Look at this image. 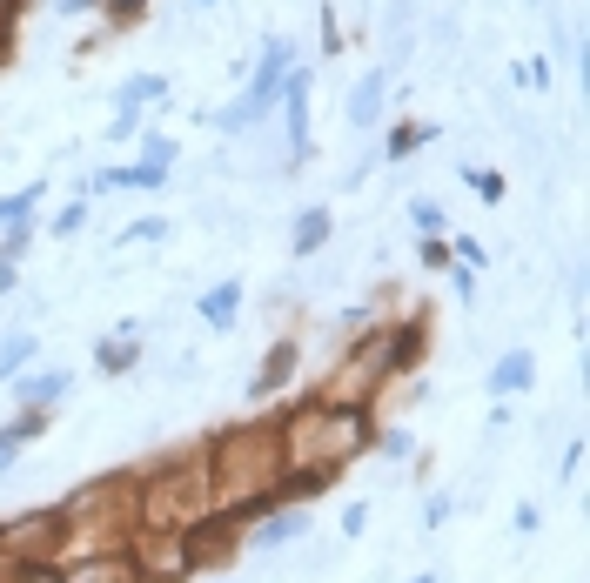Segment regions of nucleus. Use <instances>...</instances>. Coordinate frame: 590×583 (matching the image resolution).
Wrapping results in <instances>:
<instances>
[{"label": "nucleus", "instance_id": "f257e3e1", "mask_svg": "<svg viewBox=\"0 0 590 583\" xmlns=\"http://www.w3.org/2000/svg\"><path fill=\"white\" fill-rule=\"evenodd\" d=\"M208 470H215V510L222 503H262V496H275V483H282V429L275 423L228 429L215 443V456H208Z\"/></svg>", "mask_w": 590, "mask_h": 583}, {"label": "nucleus", "instance_id": "f03ea898", "mask_svg": "<svg viewBox=\"0 0 590 583\" xmlns=\"http://www.w3.org/2000/svg\"><path fill=\"white\" fill-rule=\"evenodd\" d=\"M208 516H215V470H208V456H182L175 470H161L148 490L135 496V523L141 530H202Z\"/></svg>", "mask_w": 590, "mask_h": 583}, {"label": "nucleus", "instance_id": "7ed1b4c3", "mask_svg": "<svg viewBox=\"0 0 590 583\" xmlns=\"http://www.w3.org/2000/svg\"><path fill=\"white\" fill-rule=\"evenodd\" d=\"M363 449V409H302L289 429H282V470H302V476H329L336 463H349Z\"/></svg>", "mask_w": 590, "mask_h": 583}, {"label": "nucleus", "instance_id": "20e7f679", "mask_svg": "<svg viewBox=\"0 0 590 583\" xmlns=\"http://www.w3.org/2000/svg\"><path fill=\"white\" fill-rule=\"evenodd\" d=\"M389 362H396V336L356 342V349L336 362V376L322 382V403H329V409H363V403H376V396H383Z\"/></svg>", "mask_w": 590, "mask_h": 583}, {"label": "nucleus", "instance_id": "39448f33", "mask_svg": "<svg viewBox=\"0 0 590 583\" xmlns=\"http://www.w3.org/2000/svg\"><path fill=\"white\" fill-rule=\"evenodd\" d=\"M128 563L148 570L155 583H175V577H188L195 550H188V537H175V530H141V543L128 550Z\"/></svg>", "mask_w": 590, "mask_h": 583}, {"label": "nucleus", "instance_id": "423d86ee", "mask_svg": "<svg viewBox=\"0 0 590 583\" xmlns=\"http://www.w3.org/2000/svg\"><path fill=\"white\" fill-rule=\"evenodd\" d=\"M61 583H135V563H128V550H101V557H81L74 570H61Z\"/></svg>", "mask_w": 590, "mask_h": 583}, {"label": "nucleus", "instance_id": "0eeeda50", "mask_svg": "<svg viewBox=\"0 0 590 583\" xmlns=\"http://www.w3.org/2000/svg\"><path fill=\"white\" fill-rule=\"evenodd\" d=\"M289 141L309 148V74H289Z\"/></svg>", "mask_w": 590, "mask_h": 583}, {"label": "nucleus", "instance_id": "6e6552de", "mask_svg": "<svg viewBox=\"0 0 590 583\" xmlns=\"http://www.w3.org/2000/svg\"><path fill=\"white\" fill-rule=\"evenodd\" d=\"M54 396H68V369H47V376H27L21 382V403L27 409H47Z\"/></svg>", "mask_w": 590, "mask_h": 583}, {"label": "nucleus", "instance_id": "1a4fd4ad", "mask_svg": "<svg viewBox=\"0 0 590 583\" xmlns=\"http://www.w3.org/2000/svg\"><path fill=\"white\" fill-rule=\"evenodd\" d=\"M530 369H537V362H530V349H517V356H503L497 369H490V389H497V396H510V389H523V382H530Z\"/></svg>", "mask_w": 590, "mask_h": 583}, {"label": "nucleus", "instance_id": "9d476101", "mask_svg": "<svg viewBox=\"0 0 590 583\" xmlns=\"http://www.w3.org/2000/svg\"><path fill=\"white\" fill-rule=\"evenodd\" d=\"M383 94H389V81H383V74H369L363 88H356V101H349V121H356V128H369V121H376V108H383Z\"/></svg>", "mask_w": 590, "mask_h": 583}, {"label": "nucleus", "instance_id": "9b49d317", "mask_svg": "<svg viewBox=\"0 0 590 583\" xmlns=\"http://www.w3.org/2000/svg\"><path fill=\"white\" fill-rule=\"evenodd\" d=\"M322 235H329V208H302V222H295V255H316Z\"/></svg>", "mask_w": 590, "mask_h": 583}, {"label": "nucleus", "instance_id": "f8f14e48", "mask_svg": "<svg viewBox=\"0 0 590 583\" xmlns=\"http://www.w3.org/2000/svg\"><path fill=\"white\" fill-rule=\"evenodd\" d=\"M235 309H242V289H235V282H222V289H208V302H202V315L208 322H235Z\"/></svg>", "mask_w": 590, "mask_h": 583}, {"label": "nucleus", "instance_id": "ddd939ff", "mask_svg": "<svg viewBox=\"0 0 590 583\" xmlns=\"http://www.w3.org/2000/svg\"><path fill=\"white\" fill-rule=\"evenodd\" d=\"M34 362V336H7V349H0V376H14V369H27Z\"/></svg>", "mask_w": 590, "mask_h": 583}, {"label": "nucleus", "instance_id": "4468645a", "mask_svg": "<svg viewBox=\"0 0 590 583\" xmlns=\"http://www.w3.org/2000/svg\"><path fill=\"white\" fill-rule=\"evenodd\" d=\"M302 523H309L302 510H289V516H269V523H262V537H269V543H282V537H295Z\"/></svg>", "mask_w": 590, "mask_h": 583}, {"label": "nucleus", "instance_id": "2eb2a0df", "mask_svg": "<svg viewBox=\"0 0 590 583\" xmlns=\"http://www.w3.org/2000/svg\"><path fill=\"white\" fill-rule=\"evenodd\" d=\"M128 362H135L128 342H101V369H128Z\"/></svg>", "mask_w": 590, "mask_h": 583}, {"label": "nucleus", "instance_id": "dca6fc26", "mask_svg": "<svg viewBox=\"0 0 590 583\" xmlns=\"http://www.w3.org/2000/svg\"><path fill=\"white\" fill-rule=\"evenodd\" d=\"M470 188H477L483 202H497V195H503V175H483V168H470Z\"/></svg>", "mask_w": 590, "mask_h": 583}, {"label": "nucleus", "instance_id": "f3484780", "mask_svg": "<svg viewBox=\"0 0 590 583\" xmlns=\"http://www.w3.org/2000/svg\"><path fill=\"white\" fill-rule=\"evenodd\" d=\"M155 235H168V222H135L128 235H121V242H155Z\"/></svg>", "mask_w": 590, "mask_h": 583}, {"label": "nucleus", "instance_id": "a211bd4d", "mask_svg": "<svg viewBox=\"0 0 590 583\" xmlns=\"http://www.w3.org/2000/svg\"><path fill=\"white\" fill-rule=\"evenodd\" d=\"M416 228H436V235H443V208H436V202H416Z\"/></svg>", "mask_w": 590, "mask_h": 583}, {"label": "nucleus", "instance_id": "6ab92c4d", "mask_svg": "<svg viewBox=\"0 0 590 583\" xmlns=\"http://www.w3.org/2000/svg\"><path fill=\"white\" fill-rule=\"evenodd\" d=\"M416 141H423V128H396V141H389V155H409Z\"/></svg>", "mask_w": 590, "mask_h": 583}, {"label": "nucleus", "instance_id": "aec40b11", "mask_svg": "<svg viewBox=\"0 0 590 583\" xmlns=\"http://www.w3.org/2000/svg\"><path fill=\"white\" fill-rule=\"evenodd\" d=\"M14 583H61V570H21Z\"/></svg>", "mask_w": 590, "mask_h": 583}]
</instances>
